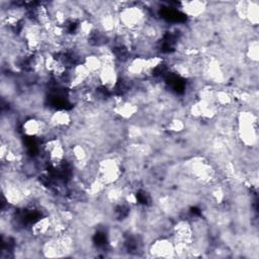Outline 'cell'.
<instances>
[{
    "mask_svg": "<svg viewBox=\"0 0 259 259\" xmlns=\"http://www.w3.org/2000/svg\"><path fill=\"white\" fill-rule=\"evenodd\" d=\"M122 175V162L116 156L102 157L94 164V177L105 187L119 182Z\"/></svg>",
    "mask_w": 259,
    "mask_h": 259,
    "instance_id": "1",
    "label": "cell"
},
{
    "mask_svg": "<svg viewBox=\"0 0 259 259\" xmlns=\"http://www.w3.org/2000/svg\"><path fill=\"white\" fill-rule=\"evenodd\" d=\"M237 134L240 142L246 148H253L257 145V115L251 109H243L236 117Z\"/></svg>",
    "mask_w": 259,
    "mask_h": 259,
    "instance_id": "2",
    "label": "cell"
},
{
    "mask_svg": "<svg viewBox=\"0 0 259 259\" xmlns=\"http://www.w3.org/2000/svg\"><path fill=\"white\" fill-rule=\"evenodd\" d=\"M148 253L154 258H173L176 257L174 241L170 236L160 235L148 245Z\"/></svg>",
    "mask_w": 259,
    "mask_h": 259,
    "instance_id": "3",
    "label": "cell"
},
{
    "mask_svg": "<svg viewBox=\"0 0 259 259\" xmlns=\"http://www.w3.org/2000/svg\"><path fill=\"white\" fill-rule=\"evenodd\" d=\"M180 10L191 19H199L208 10V3L204 1H183L180 3Z\"/></svg>",
    "mask_w": 259,
    "mask_h": 259,
    "instance_id": "4",
    "label": "cell"
},
{
    "mask_svg": "<svg viewBox=\"0 0 259 259\" xmlns=\"http://www.w3.org/2000/svg\"><path fill=\"white\" fill-rule=\"evenodd\" d=\"M245 21L251 26H257L259 22V5L256 1H248Z\"/></svg>",
    "mask_w": 259,
    "mask_h": 259,
    "instance_id": "5",
    "label": "cell"
},
{
    "mask_svg": "<svg viewBox=\"0 0 259 259\" xmlns=\"http://www.w3.org/2000/svg\"><path fill=\"white\" fill-rule=\"evenodd\" d=\"M245 56L246 59L256 65L258 63V56H259V45H258V39L257 37H251V39L248 40L247 46H246V51H245Z\"/></svg>",
    "mask_w": 259,
    "mask_h": 259,
    "instance_id": "6",
    "label": "cell"
},
{
    "mask_svg": "<svg viewBox=\"0 0 259 259\" xmlns=\"http://www.w3.org/2000/svg\"><path fill=\"white\" fill-rule=\"evenodd\" d=\"M165 127L169 133L177 135L183 133L186 130V122L181 117L173 116L168 121H166Z\"/></svg>",
    "mask_w": 259,
    "mask_h": 259,
    "instance_id": "7",
    "label": "cell"
}]
</instances>
